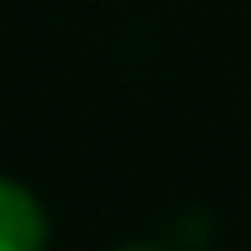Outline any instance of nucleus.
I'll return each mask as SVG.
<instances>
[{
    "instance_id": "f257e3e1",
    "label": "nucleus",
    "mask_w": 251,
    "mask_h": 251,
    "mask_svg": "<svg viewBox=\"0 0 251 251\" xmlns=\"http://www.w3.org/2000/svg\"><path fill=\"white\" fill-rule=\"evenodd\" d=\"M47 246V209L26 183L0 178V251H42Z\"/></svg>"
},
{
    "instance_id": "f03ea898",
    "label": "nucleus",
    "mask_w": 251,
    "mask_h": 251,
    "mask_svg": "<svg viewBox=\"0 0 251 251\" xmlns=\"http://www.w3.org/2000/svg\"><path fill=\"white\" fill-rule=\"evenodd\" d=\"M121 251H162V246H121Z\"/></svg>"
}]
</instances>
